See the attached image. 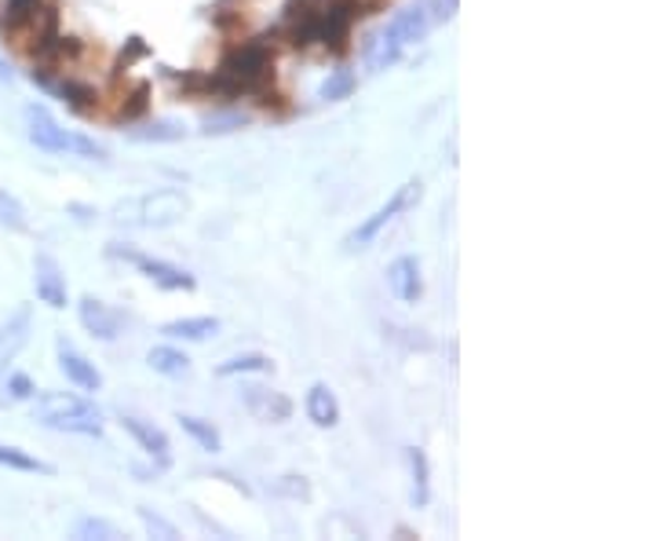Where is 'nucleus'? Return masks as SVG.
<instances>
[{
	"instance_id": "nucleus-1",
	"label": "nucleus",
	"mask_w": 657,
	"mask_h": 541,
	"mask_svg": "<svg viewBox=\"0 0 657 541\" xmlns=\"http://www.w3.org/2000/svg\"><path fill=\"white\" fill-rule=\"evenodd\" d=\"M274 59H278V45H274L270 34H263L230 48L216 73L223 78L230 100L245 92L256 95L267 89V84H274Z\"/></svg>"
},
{
	"instance_id": "nucleus-2",
	"label": "nucleus",
	"mask_w": 657,
	"mask_h": 541,
	"mask_svg": "<svg viewBox=\"0 0 657 541\" xmlns=\"http://www.w3.org/2000/svg\"><path fill=\"white\" fill-rule=\"evenodd\" d=\"M33 421L51 431H66V436H103V414L88 395L77 392H41L33 395Z\"/></svg>"
},
{
	"instance_id": "nucleus-3",
	"label": "nucleus",
	"mask_w": 657,
	"mask_h": 541,
	"mask_svg": "<svg viewBox=\"0 0 657 541\" xmlns=\"http://www.w3.org/2000/svg\"><path fill=\"white\" fill-rule=\"evenodd\" d=\"M22 125H26V139L44 154H77L88 161H106V147L95 143L92 136L73 133V128H62L55 117L48 114V106L41 103H26L22 106Z\"/></svg>"
},
{
	"instance_id": "nucleus-4",
	"label": "nucleus",
	"mask_w": 657,
	"mask_h": 541,
	"mask_svg": "<svg viewBox=\"0 0 657 541\" xmlns=\"http://www.w3.org/2000/svg\"><path fill=\"white\" fill-rule=\"evenodd\" d=\"M186 212H191L186 194L175 187H161V191H147L139 194V198L120 202L114 209V220L125 227H147V231L158 227L161 231V227H175Z\"/></svg>"
},
{
	"instance_id": "nucleus-5",
	"label": "nucleus",
	"mask_w": 657,
	"mask_h": 541,
	"mask_svg": "<svg viewBox=\"0 0 657 541\" xmlns=\"http://www.w3.org/2000/svg\"><path fill=\"white\" fill-rule=\"evenodd\" d=\"M420 194H424V183H420V180H405L402 187L394 191L391 198L383 202L377 212L366 216V220H361V223L355 227V231H350V234L344 238V249H347V253H358V249H369V245L380 238L383 227H391L402 212H410L413 205L420 202Z\"/></svg>"
},
{
	"instance_id": "nucleus-6",
	"label": "nucleus",
	"mask_w": 657,
	"mask_h": 541,
	"mask_svg": "<svg viewBox=\"0 0 657 541\" xmlns=\"http://www.w3.org/2000/svg\"><path fill=\"white\" fill-rule=\"evenodd\" d=\"M106 253L117 256V260H128V264H136L139 275H147L153 286L169 289V293H191V289L197 286V278L191 275V270L180 267V264H172V260L136 253V249H128V245H120V242H110Z\"/></svg>"
},
{
	"instance_id": "nucleus-7",
	"label": "nucleus",
	"mask_w": 657,
	"mask_h": 541,
	"mask_svg": "<svg viewBox=\"0 0 657 541\" xmlns=\"http://www.w3.org/2000/svg\"><path fill=\"white\" fill-rule=\"evenodd\" d=\"M322 34V4L318 0H289L281 15V37H289L292 48H311Z\"/></svg>"
},
{
	"instance_id": "nucleus-8",
	"label": "nucleus",
	"mask_w": 657,
	"mask_h": 541,
	"mask_svg": "<svg viewBox=\"0 0 657 541\" xmlns=\"http://www.w3.org/2000/svg\"><path fill=\"white\" fill-rule=\"evenodd\" d=\"M33 293L44 308L62 311L70 304V286H66V270L51 253H37L33 256Z\"/></svg>"
},
{
	"instance_id": "nucleus-9",
	"label": "nucleus",
	"mask_w": 657,
	"mask_h": 541,
	"mask_svg": "<svg viewBox=\"0 0 657 541\" xmlns=\"http://www.w3.org/2000/svg\"><path fill=\"white\" fill-rule=\"evenodd\" d=\"M30 333H33L30 304H19V308H11L8 315H0V377L11 370V362H15L22 348L30 344Z\"/></svg>"
},
{
	"instance_id": "nucleus-10",
	"label": "nucleus",
	"mask_w": 657,
	"mask_h": 541,
	"mask_svg": "<svg viewBox=\"0 0 657 541\" xmlns=\"http://www.w3.org/2000/svg\"><path fill=\"white\" fill-rule=\"evenodd\" d=\"M77 319H81V326L92 333L95 341H117L120 330H125V315L92 293H84L77 300Z\"/></svg>"
},
{
	"instance_id": "nucleus-11",
	"label": "nucleus",
	"mask_w": 657,
	"mask_h": 541,
	"mask_svg": "<svg viewBox=\"0 0 657 541\" xmlns=\"http://www.w3.org/2000/svg\"><path fill=\"white\" fill-rule=\"evenodd\" d=\"M55 359H59V370L66 373V381L73 388H81V392H99V388H103L99 366L88 359L84 352H77L66 337H55Z\"/></svg>"
},
{
	"instance_id": "nucleus-12",
	"label": "nucleus",
	"mask_w": 657,
	"mask_h": 541,
	"mask_svg": "<svg viewBox=\"0 0 657 541\" xmlns=\"http://www.w3.org/2000/svg\"><path fill=\"white\" fill-rule=\"evenodd\" d=\"M120 428H125L128 436L139 442L142 453H150V458L158 461L161 469H169V464H172V442H169V436H164L158 425H153V421L139 417V414H120Z\"/></svg>"
},
{
	"instance_id": "nucleus-13",
	"label": "nucleus",
	"mask_w": 657,
	"mask_h": 541,
	"mask_svg": "<svg viewBox=\"0 0 657 541\" xmlns=\"http://www.w3.org/2000/svg\"><path fill=\"white\" fill-rule=\"evenodd\" d=\"M33 81H41L44 89H51L59 100L70 106V111H77V114H95L99 111V92H95V84H88V81H81V78H59L55 81L51 73H37L33 70Z\"/></svg>"
},
{
	"instance_id": "nucleus-14",
	"label": "nucleus",
	"mask_w": 657,
	"mask_h": 541,
	"mask_svg": "<svg viewBox=\"0 0 657 541\" xmlns=\"http://www.w3.org/2000/svg\"><path fill=\"white\" fill-rule=\"evenodd\" d=\"M431 26H435L431 4H410V8H402V12L394 15L383 30H388L402 48H410V45H416V41H424L427 34H431Z\"/></svg>"
},
{
	"instance_id": "nucleus-15",
	"label": "nucleus",
	"mask_w": 657,
	"mask_h": 541,
	"mask_svg": "<svg viewBox=\"0 0 657 541\" xmlns=\"http://www.w3.org/2000/svg\"><path fill=\"white\" fill-rule=\"evenodd\" d=\"M245 410L256 421H263V425H281V421L292 417V399L274 392V388L252 384V388H245Z\"/></svg>"
},
{
	"instance_id": "nucleus-16",
	"label": "nucleus",
	"mask_w": 657,
	"mask_h": 541,
	"mask_svg": "<svg viewBox=\"0 0 657 541\" xmlns=\"http://www.w3.org/2000/svg\"><path fill=\"white\" fill-rule=\"evenodd\" d=\"M388 286L391 293L402 300V304H416L424 297V275H420V260L416 256H399L388 267Z\"/></svg>"
},
{
	"instance_id": "nucleus-17",
	"label": "nucleus",
	"mask_w": 657,
	"mask_h": 541,
	"mask_svg": "<svg viewBox=\"0 0 657 541\" xmlns=\"http://www.w3.org/2000/svg\"><path fill=\"white\" fill-rule=\"evenodd\" d=\"M303 410H307V421H311L314 428H336L339 425V399L325 381H314L311 388H307Z\"/></svg>"
},
{
	"instance_id": "nucleus-18",
	"label": "nucleus",
	"mask_w": 657,
	"mask_h": 541,
	"mask_svg": "<svg viewBox=\"0 0 657 541\" xmlns=\"http://www.w3.org/2000/svg\"><path fill=\"white\" fill-rule=\"evenodd\" d=\"M402 56H405V48L388 34V30H380V34H372L369 45H366V70L383 73V70H391Z\"/></svg>"
},
{
	"instance_id": "nucleus-19",
	"label": "nucleus",
	"mask_w": 657,
	"mask_h": 541,
	"mask_svg": "<svg viewBox=\"0 0 657 541\" xmlns=\"http://www.w3.org/2000/svg\"><path fill=\"white\" fill-rule=\"evenodd\" d=\"M161 333H164V337H172V341H191V344H201V341L216 337V333H219V319H212V315H197V319H172V322H164Z\"/></svg>"
},
{
	"instance_id": "nucleus-20",
	"label": "nucleus",
	"mask_w": 657,
	"mask_h": 541,
	"mask_svg": "<svg viewBox=\"0 0 657 541\" xmlns=\"http://www.w3.org/2000/svg\"><path fill=\"white\" fill-rule=\"evenodd\" d=\"M405 469H410V483H413V505L416 508H427L431 502V464H427V453L420 447H410L405 450Z\"/></svg>"
},
{
	"instance_id": "nucleus-21",
	"label": "nucleus",
	"mask_w": 657,
	"mask_h": 541,
	"mask_svg": "<svg viewBox=\"0 0 657 541\" xmlns=\"http://www.w3.org/2000/svg\"><path fill=\"white\" fill-rule=\"evenodd\" d=\"M147 366L161 377H186L191 373V359H186L180 348H172V344H158V348H150Z\"/></svg>"
},
{
	"instance_id": "nucleus-22",
	"label": "nucleus",
	"mask_w": 657,
	"mask_h": 541,
	"mask_svg": "<svg viewBox=\"0 0 657 541\" xmlns=\"http://www.w3.org/2000/svg\"><path fill=\"white\" fill-rule=\"evenodd\" d=\"M175 421H180V428H183L186 436H191L205 453H219V450H223V436H219V428L212 425V421L194 417V414H180Z\"/></svg>"
},
{
	"instance_id": "nucleus-23",
	"label": "nucleus",
	"mask_w": 657,
	"mask_h": 541,
	"mask_svg": "<svg viewBox=\"0 0 657 541\" xmlns=\"http://www.w3.org/2000/svg\"><path fill=\"white\" fill-rule=\"evenodd\" d=\"M0 469H11V472H30V475H55V464L33 458L22 447H8L0 442Z\"/></svg>"
},
{
	"instance_id": "nucleus-24",
	"label": "nucleus",
	"mask_w": 657,
	"mask_h": 541,
	"mask_svg": "<svg viewBox=\"0 0 657 541\" xmlns=\"http://www.w3.org/2000/svg\"><path fill=\"white\" fill-rule=\"evenodd\" d=\"M150 111V81H136L131 89L125 92V100L117 103V111H114V122H120V125H131V122H139L142 114Z\"/></svg>"
},
{
	"instance_id": "nucleus-25",
	"label": "nucleus",
	"mask_w": 657,
	"mask_h": 541,
	"mask_svg": "<svg viewBox=\"0 0 657 541\" xmlns=\"http://www.w3.org/2000/svg\"><path fill=\"white\" fill-rule=\"evenodd\" d=\"M245 373H274V362L260 352H245L216 366V377H245Z\"/></svg>"
},
{
	"instance_id": "nucleus-26",
	"label": "nucleus",
	"mask_w": 657,
	"mask_h": 541,
	"mask_svg": "<svg viewBox=\"0 0 657 541\" xmlns=\"http://www.w3.org/2000/svg\"><path fill=\"white\" fill-rule=\"evenodd\" d=\"M358 89V78H355V70H333L328 78L322 81V89H318V100H325V103H339V100H350V92Z\"/></svg>"
},
{
	"instance_id": "nucleus-27",
	"label": "nucleus",
	"mask_w": 657,
	"mask_h": 541,
	"mask_svg": "<svg viewBox=\"0 0 657 541\" xmlns=\"http://www.w3.org/2000/svg\"><path fill=\"white\" fill-rule=\"evenodd\" d=\"M183 125L180 122H153L147 128H131L128 139H136V143H175V139H183Z\"/></svg>"
},
{
	"instance_id": "nucleus-28",
	"label": "nucleus",
	"mask_w": 657,
	"mask_h": 541,
	"mask_svg": "<svg viewBox=\"0 0 657 541\" xmlns=\"http://www.w3.org/2000/svg\"><path fill=\"white\" fill-rule=\"evenodd\" d=\"M0 227L4 231H26L30 227V216H26V205H22L15 194L0 187Z\"/></svg>"
},
{
	"instance_id": "nucleus-29",
	"label": "nucleus",
	"mask_w": 657,
	"mask_h": 541,
	"mask_svg": "<svg viewBox=\"0 0 657 541\" xmlns=\"http://www.w3.org/2000/svg\"><path fill=\"white\" fill-rule=\"evenodd\" d=\"M33 395H37V384H33L26 373L0 377V399H4V403H26Z\"/></svg>"
},
{
	"instance_id": "nucleus-30",
	"label": "nucleus",
	"mask_w": 657,
	"mask_h": 541,
	"mask_svg": "<svg viewBox=\"0 0 657 541\" xmlns=\"http://www.w3.org/2000/svg\"><path fill=\"white\" fill-rule=\"evenodd\" d=\"M73 534H77V538H103V541H117V538H120V530H117L114 523H110V519H103V516H84V519H77Z\"/></svg>"
},
{
	"instance_id": "nucleus-31",
	"label": "nucleus",
	"mask_w": 657,
	"mask_h": 541,
	"mask_svg": "<svg viewBox=\"0 0 657 541\" xmlns=\"http://www.w3.org/2000/svg\"><path fill=\"white\" fill-rule=\"evenodd\" d=\"M139 519H142V523H147V530H150V534H158V538H180V530H175L172 523H169V519H161L158 513H150V508L147 505H139Z\"/></svg>"
},
{
	"instance_id": "nucleus-32",
	"label": "nucleus",
	"mask_w": 657,
	"mask_h": 541,
	"mask_svg": "<svg viewBox=\"0 0 657 541\" xmlns=\"http://www.w3.org/2000/svg\"><path fill=\"white\" fill-rule=\"evenodd\" d=\"M147 51H150L147 41H142V37H128V45H125V51H120V59H117V73H125V70L131 67V62L142 59Z\"/></svg>"
},
{
	"instance_id": "nucleus-33",
	"label": "nucleus",
	"mask_w": 657,
	"mask_h": 541,
	"mask_svg": "<svg viewBox=\"0 0 657 541\" xmlns=\"http://www.w3.org/2000/svg\"><path fill=\"white\" fill-rule=\"evenodd\" d=\"M245 122H241V117H208L205 122V136H219V133H234V128H241Z\"/></svg>"
},
{
	"instance_id": "nucleus-34",
	"label": "nucleus",
	"mask_w": 657,
	"mask_h": 541,
	"mask_svg": "<svg viewBox=\"0 0 657 541\" xmlns=\"http://www.w3.org/2000/svg\"><path fill=\"white\" fill-rule=\"evenodd\" d=\"M0 81H11V67L4 56H0Z\"/></svg>"
}]
</instances>
